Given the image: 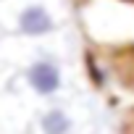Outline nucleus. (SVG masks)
Instances as JSON below:
<instances>
[{"instance_id": "obj_2", "label": "nucleus", "mask_w": 134, "mask_h": 134, "mask_svg": "<svg viewBox=\"0 0 134 134\" xmlns=\"http://www.w3.org/2000/svg\"><path fill=\"white\" fill-rule=\"evenodd\" d=\"M74 21V0H0V34L40 42Z\"/></svg>"}, {"instance_id": "obj_4", "label": "nucleus", "mask_w": 134, "mask_h": 134, "mask_svg": "<svg viewBox=\"0 0 134 134\" xmlns=\"http://www.w3.org/2000/svg\"><path fill=\"white\" fill-rule=\"evenodd\" d=\"M19 84L37 100L42 103H53L60 100L69 90V74H66V63L45 50V47H34L32 55L21 63L19 69Z\"/></svg>"}, {"instance_id": "obj_3", "label": "nucleus", "mask_w": 134, "mask_h": 134, "mask_svg": "<svg viewBox=\"0 0 134 134\" xmlns=\"http://www.w3.org/2000/svg\"><path fill=\"white\" fill-rule=\"evenodd\" d=\"M84 60L92 87L105 92L118 108L134 110V47L131 50L87 47Z\"/></svg>"}, {"instance_id": "obj_1", "label": "nucleus", "mask_w": 134, "mask_h": 134, "mask_svg": "<svg viewBox=\"0 0 134 134\" xmlns=\"http://www.w3.org/2000/svg\"><path fill=\"white\" fill-rule=\"evenodd\" d=\"M74 21L92 50L134 47V0H74Z\"/></svg>"}, {"instance_id": "obj_5", "label": "nucleus", "mask_w": 134, "mask_h": 134, "mask_svg": "<svg viewBox=\"0 0 134 134\" xmlns=\"http://www.w3.org/2000/svg\"><path fill=\"white\" fill-rule=\"evenodd\" d=\"M32 126H34V134H76L79 118H76V110L66 100H53L34 113Z\"/></svg>"}, {"instance_id": "obj_6", "label": "nucleus", "mask_w": 134, "mask_h": 134, "mask_svg": "<svg viewBox=\"0 0 134 134\" xmlns=\"http://www.w3.org/2000/svg\"><path fill=\"white\" fill-rule=\"evenodd\" d=\"M121 126H124V134H134V110H124Z\"/></svg>"}]
</instances>
